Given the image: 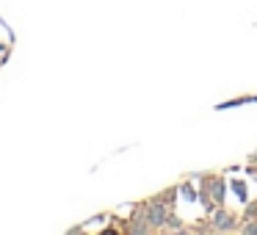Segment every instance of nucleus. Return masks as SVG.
<instances>
[{"label":"nucleus","instance_id":"7ed1b4c3","mask_svg":"<svg viewBox=\"0 0 257 235\" xmlns=\"http://www.w3.org/2000/svg\"><path fill=\"white\" fill-rule=\"evenodd\" d=\"M213 199L224 202V183H221V180H216V183H213Z\"/></svg>","mask_w":257,"mask_h":235},{"label":"nucleus","instance_id":"f257e3e1","mask_svg":"<svg viewBox=\"0 0 257 235\" xmlns=\"http://www.w3.org/2000/svg\"><path fill=\"white\" fill-rule=\"evenodd\" d=\"M144 218L150 221V227H163L166 224V202H150L144 210Z\"/></svg>","mask_w":257,"mask_h":235},{"label":"nucleus","instance_id":"f03ea898","mask_svg":"<svg viewBox=\"0 0 257 235\" xmlns=\"http://www.w3.org/2000/svg\"><path fill=\"white\" fill-rule=\"evenodd\" d=\"M213 229H218V232H229V229H235V216L232 213L218 210L216 218H213Z\"/></svg>","mask_w":257,"mask_h":235},{"label":"nucleus","instance_id":"20e7f679","mask_svg":"<svg viewBox=\"0 0 257 235\" xmlns=\"http://www.w3.org/2000/svg\"><path fill=\"white\" fill-rule=\"evenodd\" d=\"M243 232H257V224H246V227H243Z\"/></svg>","mask_w":257,"mask_h":235}]
</instances>
